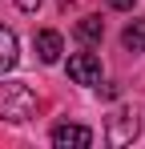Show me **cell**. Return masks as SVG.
Returning a JSON list of instances; mask_svg holds the SVG:
<instances>
[{"label": "cell", "mask_w": 145, "mask_h": 149, "mask_svg": "<svg viewBox=\"0 0 145 149\" xmlns=\"http://www.w3.org/2000/svg\"><path fill=\"white\" fill-rule=\"evenodd\" d=\"M40 97L24 85V81H0V117L4 121H28L36 117Z\"/></svg>", "instance_id": "6da1fadb"}, {"label": "cell", "mask_w": 145, "mask_h": 149, "mask_svg": "<svg viewBox=\"0 0 145 149\" xmlns=\"http://www.w3.org/2000/svg\"><path fill=\"white\" fill-rule=\"evenodd\" d=\"M137 129H141L137 113H133V109H121V113H113L109 125H105V141H109V145H129V141L137 137Z\"/></svg>", "instance_id": "7a4b0ae2"}, {"label": "cell", "mask_w": 145, "mask_h": 149, "mask_svg": "<svg viewBox=\"0 0 145 149\" xmlns=\"http://www.w3.org/2000/svg\"><path fill=\"white\" fill-rule=\"evenodd\" d=\"M69 81H77V85H101V61L93 52H72L69 56Z\"/></svg>", "instance_id": "3957f363"}, {"label": "cell", "mask_w": 145, "mask_h": 149, "mask_svg": "<svg viewBox=\"0 0 145 149\" xmlns=\"http://www.w3.org/2000/svg\"><path fill=\"white\" fill-rule=\"evenodd\" d=\"M52 145L56 149H85V145H93V129H85V125H56L52 129Z\"/></svg>", "instance_id": "277c9868"}, {"label": "cell", "mask_w": 145, "mask_h": 149, "mask_svg": "<svg viewBox=\"0 0 145 149\" xmlns=\"http://www.w3.org/2000/svg\"><path fill=\"white\" fill-rule=\"evenodd\" d=\"M61 52H65V40H61V32H52V28L36 32V56H40L45 65H56V61H61Z\"/></svg>", "instance_id": "5b68a950"}, {"label": "cell", "mask_w": 145, "mask_h": 149, "mask_svg": "<svg viewBox=\"0 0 145 149\" xmlns=\"http://www.w3.org/2000/svg\"><path fill=\"white\" fill-rule=\"evenodd\" d=\"M16 61H20V49H16V32L0 24V77L8 73V69H16Z\"/></svg>", "instance_id": "8992f818"}, {"label": "cell", "mask_w": 145, "mask_h": 149, "mask_svg": "<svg viewBox=\"0 0 145 149\" xmlns=\"http://www.w3.org/2000/svg\"><path fill=\"white\" fill-rule=\"evenodd\" d=\"M105 36V24H101V16H81L77 20V40H85V45H97Z\"/></svg>", "instance_id": "52a82bcc"}, {"label": "cell", "mask_w": 145, "mask_h": 149, "mask_svg": "<svg viewBox=\"0 0 145 149\" xmlns=\"http://www.w3.org/2000/svg\"><path fill=\"white\" fill-rule=\"evenodd\" d=\"M121 45L129 52H145V20H129L121 32Z\"/></svg>", "instance_id": "ba28073f"}, {"label": "cell", "mask_w": 145, "mask_h": 149, "mask_svg": "<svg viewBox=\"0 0 145 149\" xmlns=\"http://www.w3.org/2000/svg\"><path fill=\"white\" fill-rule=\"evenodd\" d=\"M16 8H20V12H36V8H40V0H16Z\"/></svg>", "instance_id": "9c48e42d"}, {"label": "cell", "mask_w": 145, "mask_h": 149, "mask_svg": "<svg viewBox=\"0 0 145 149\" xmlns=\"http://www.w3.org/2000/svg\"><path fill=\"white\" fill-rule=\"evenodd\" d=\"M109 8H117V12H129V8H133V0H109Z\"/></svg>", "instance_id": "30bf717a"}]
</instances>
